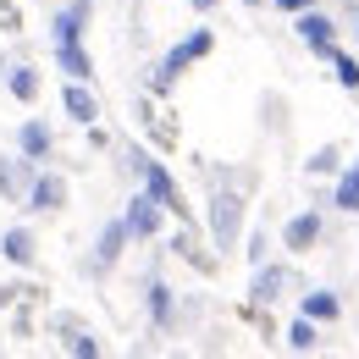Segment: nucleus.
I'll list each match as a JSON object with an SVG mask.
<instances>
[{
    "instance_id": "obj_5",
    "label": "nucleus",
    "mask_w": 359,
    "mask_h": 359,
    "mask_svg": "<svg viewBox=\"0 0 359 359\" xmlns=\"http://www.w3.org/2000/svg\"><path fill=\"white\" fill-rule=\"evenodd\" d=\"M337 205H348V210H359V166L348 172V182L337 188Z\"/></svg>"
},
{
    "instance_id": "obj_6",
    "label": "nucleus",
    "mask_w": 359,
    "mask_h": 359,
    "mask_svg": "<svg viewBox=\"0 0 359 359\" xmlns=\"http://www.w3.org/2000/svg\"><path fill=\"white\" fill-rule=\"evenodd\" d=\"M332 61H337V78H343L348 89H359V67H354V61H348V55H337V50H332Z\"/></svg>"
},
{
    "instance_id": "obj_2",
    "label": "nucleus",
    "mask_w": 359,
    "mask_h": 359,
    "mask_svg": "<svg viewBox=\"0 0 359 359\" xmlns=\"http://www.w3.org/2000/svg\"><path fill=\"white\" fill-rule=\"evenodd\" d=\"M304 39H310L315 50H326V39H332V22H326V17H315V11H310V17H304Z\"/></svg>"
},
{
    "instance_id": "obj_10",
    "label": "nucleus",
    "mask_w": 359,
    "mask_h": 359,
    "mask_svg": "<svg viewBox=\"0 0 359 359\" xmlns=\"http://www.w3.org/2000/svg\"><path fill=\"white\" fill-rule=\"evenodd\" d=\"M194 6H210V0H194Z\"/></svg>"
},
{
    "instance_id": "obj_3",
    "label": "nucleus",
    "mask_w": 359,
    "mask_h": 359,
    "mask_svg": "<svg viewBox=\"0 0 359 359\" xmlns=\"http://www.w3.org/2000/svg\"><path fill=\"white\" fill-rule=\"evenodd\" d=\"M205 50H210V34H199V39H188V45H182L177 55H172V67H166V72H177L182 61H194V55H205Z\"/></svg>"
},
{
    "instance_id": "obj_7",
    "label": "nucleus",
    "mask_w": 359,
    "mask_h": 359,
    "mask_svg": "<svg viewBox=\"0 0 359 359\" xmlns=\"http://www.w3.org/2000/svg\"><path fill=\"white\" fill-rule=\"evenodd\" d=\"M310 315H337V299H326V293H315V299H310Z\"/></svg>"
},
{
    "instance_id": "obj_9",
    "label": "nucleus",
    "mask_w": 359,
    "mask_h": 359,
    "mask_svg": "<svg viewBox=\"0 0 359 359\" xmlns=\"http://www.w3.org/2000/svg\"><path fill=\"white\" fill-rule=\"evenodd\" d=\"M282 6H287V11H299V6H310V0H282Z\"/></svg>"
},
{
    "instance_id": "obj_4",
    "label": "nucleus",
    "mask_w": 359,
    "mask_h": 359,
    "mask_svg": "<svg viewBox=\"0 0 359 359\" xmlns=\"http://www.w3.org/2000/svg\"><path fill=\"white\" fill-rule=\"evenodd\" d=\"M67 111H72L78 122H89V116H94V100H89L83 89H67Z\"/></svg>"
},
{
    "instance_id": "obj_1",
    "label": "nucleus",
    "mask_w": 359,
    "mask_h": 359,
    "mask_svg": "<svg viewBox=\"0 0 359 359\" xmlns=\"http://www.w3.org/2000/svg\"><path fill=\"white\" fill-rule=\"evenodd\" d=\"M315 232H320V222H315V216H299V222L287 226V243L304 249V243H315Z\"/></svg>"
},
{
    "instance_id": "obj_8",
    "label": "nucleus",
    "mask_w": 359,
    "mask_h": 359,
    "mask_svg": "<svg viewBox=\"0 0 359 359\" xmlns=\"http://www.w3.org/2000/svg\"><path fill=\"white\" fill-rule=\"evenodd\" d=\"M287 337H293V348H310V343H315V332H310V326H304V320H299V326H293Z\"/></svg>"
}]
</instances>
